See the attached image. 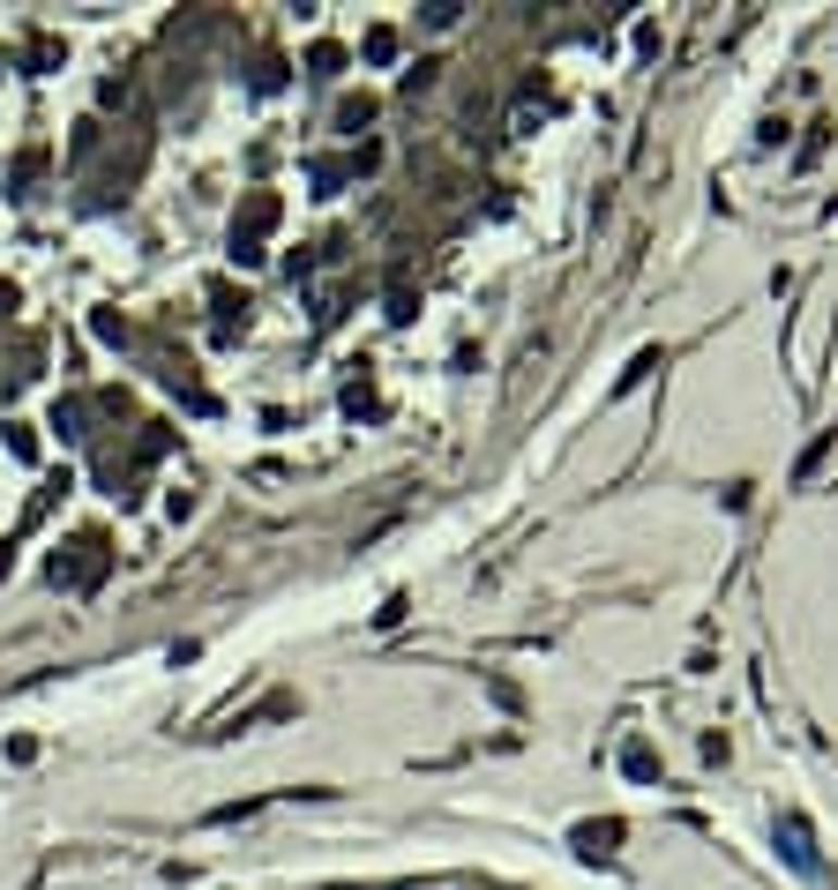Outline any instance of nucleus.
Segmentation results:
<instances>
[{"instance_id":"1","label":"nucleus","mask_w":838,"mask_h":890,"mask_svg":"<svg viewBox=\"0 0 838 890\" xmlns=\"http://www.w3.org/2000/svg\"><path fill=\"white\" fill-rule=\"evenodd\" d=\"M270 225H277V195H248V210L233 217V254H240V262H255Z\"/></svg>"},{"instance_id":"2","label":"nucleus","mask_w":838,"mask_h":890,"mask_svg":"<svg viewBox=\"0 0 838 890\" xmlns=\"http://www.w3.org/2000/svg\"><path fill=\"white\" fill-rule=\"evenodd\" d=\"M98 569H105V539H75V554H53V576L67 584H90Z\"/></svg>"}]
</instances>
